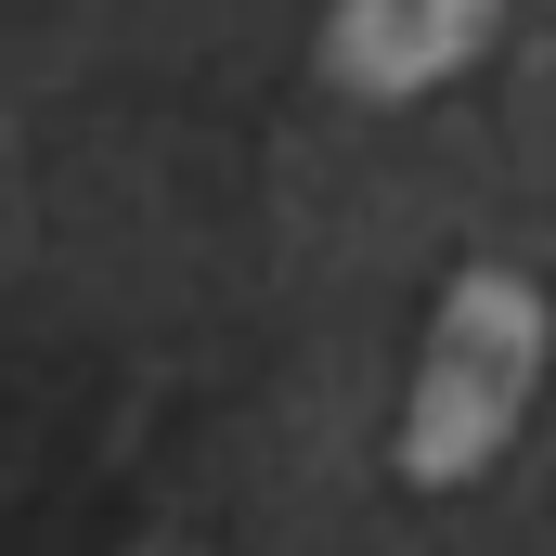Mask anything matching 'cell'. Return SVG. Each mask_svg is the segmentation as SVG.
I'll list each match as a JSON object with an SVG mask.
<instances>
[{"mask_svg":"<svg viewBox=\"0 0 556 556\" xmlns=\"http://www.w3.org/2000/svg\"><path fill=\"white\" fill-rule=\"evenodd\" d=\"M531 337H544V311L505 273L453 285V324H440V350H427V376H415V415H402V466L415 479H466L518 427V402H531Z\"/></svg>","mask_w":556,"mask_h":556,"instance_id":"cell-1","label":"cell"},{"mask_svg":"<svg viewBox=\"0 0 556 556\" xmlns=\"http://www.w3.org/2000/svg\"><path fill=\"white\" fill-rule=\"evenodd\" d=\"M492 26V0H350L337 13V65L363 78V91H415V78H440L466 39Z\"/></svg>","mask_w":556,"mask_h":556,"instance_id":"cell-2","label":"cell"}]
</instances>
